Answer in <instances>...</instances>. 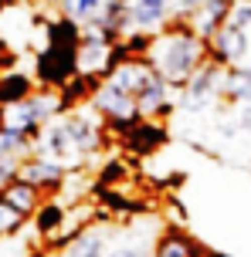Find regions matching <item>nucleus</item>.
<instances>
[{
  "instance_id": "1",
  "label": "nucleus",
  "mask_w": 251,
  "mask_h": 257,
  "mask_svg": "<svg viewBox=\"0 0 251 257\" xmlns=\"http://www.w3.org/2000/svg\"><path fill=\"white\" fill-rule=\"evenodd\" d=\"M207 41L197 38L190 27H173L159 31L146 48V61L170 88H184L190 78L197 75V68L207 61Z\"/></svg>"
},
{
  "instance_id": "2",
  "label": "nucleus",
  "mask_w": 251,
  "mask_h": 257,
  "mask_svg": "<svg viewBox=\"0 0 251 257\" xmlns=\"http://www.w3.org/2000/svg\"><path fill=\"white\" fill-rule=\"evenodd\" d=\"M221 81H224V64L207 61L197 68V75L180 88V98H177V108L180 112H204L211 108L217 98H221Z\"/></svg>"
},
{
  "instance_id": "3",
  "label": "nucleus",
  "mask_w": 251,
  "mask_h": 257,
  "mask_svg": "<svg viewBox=\"0 0 251 257\" xmlns=\"http://www.w3.org/2000/svg\"><path fill=\"white\" fill-rule=\"evenodd\" d=\"M34 156L41 159H54V163H61V166H71V163H81V153L75 139H71V128H68L65 115L51 118L48 125L38 132V139H34Z\"/></svg>"
},
{
  "instance_id": "4",
  "label": "nucleus",
  "mask_w": 251,
  "mask_h": 257,
  "mask_svg": "<svg viewBox=\"0 0 251 257\" xmlns=\"http://www.w3.org/2000/svg\"><path fill=\"white\" fill-rule=\"evenodd\" d=\"M95 112L109 122H119V125H136L139 122V108H136V98H132L129 91L116 88L112 81H102L99 88L92 91V98H89Z\"/></svg>"
},
{
  "instance_id": "5",
  "label": "nucleus",
  "mask_w": 251,
  "mask_h": 257,
  "mask_svg": "<svg viewBox=\"0 0 251 257\" xmlns=\"http://www.w3.org/2000/svg\"><path fill=\"white\" fill-rule=\"evenodd\" d=\"M65 122L71 128V139L78 146L81 159H89L102 149V118L95 112L92 105H75V108H68L65 112Z\"/></svg>"
},
{
  "instance_id": "6",
  "label": "nucleus",
  "mask_w": 251,
  "mask_h": 257,
  "mask_svg": "<svg viewBox=\"0 0 251 257\" xmlns=\"http://www.w3.org/2000/svg\"><path fill=\"white\" fill-rule=\"evenodd\" d=\"M248 51H251L248 31H238V27H231V24H221L211 38H207V54H211V61L224 64V68L227 64H241L244 58H248Z\"/></svg>"
},
{
  "instance_id": "7",
  "label": "nucleus",
  "mask_w": 251,
  "mask_h": 257,
  "mask_svg": "<svg viewBox=\"0 0 251 257\" xmlns=\"http://www.w3.org/2000/svg\"><path fill=\"white\" fill-rule=\"evenodd\" d=\"M112 230L109 227H89V230H78L58 257H106L112 250Z\"/></svg>"
},
{
  "instance_id": "8",
  "label": "nucleus",
  "mask_w": 251,
  "mask_h": 257,
  "mask_svg": "<svg viewBox=\"0 0 251 257\" xmlns=\"http://www.w3.org/2000/svg\"><path fill=\"white\" fill-rule=\"evenodd\" d=\"M17 180L31 183V186H38V190L44 193V190H54V186H61V183H65V166H61V163H54V159L27 156L24 163H21Z\"/></svg>"
},
{
  "instance_id": "9",
  "label": "nucleus",
  "mask_w": 251,
  "mask_h": 257,
  "mask_svg": "<svg viewBox=\"0 0 251 257\" xmlns=\"http://www.w3.org/2000/svg\"><path fill=\"white\" fill-rule=\"evenodd\" d=\"M173 105L177 102H173V95H170V85L159 75H153L143 88L136 91V108H139V115H146V118L163 115V112H170Z\"/></svg>"
},
{
  "instance_id": "10",
  "label": "nucleus",
  "mask_w": 251,
  "mask_h": 257,
  "mask_svg": "<svg viewBox=\"0 0 251 257\" xmlns=\"http://www.w3.org/2000/svg\"><path fill=\"white\" fill-rule=\"evenodd\" d=\"M227 11H231V0H204V4H200V11L187 21V27H190L197 38L207 41L214 31L227 21Z\"/></svg>"
},
{
  "instance_id": "11",
  "label": "nucleus",
  "mask_w": 251,
  "mask_h": 257,
  "mask_svg": "<svg viewBox=\"0 0 251 257\" xmlns=\"http://www.w3.org/2000/svg\"><path fill=\"white\" fill-rule=\"evenodd\" d=\"M149 257H204V250L184 230H163L156 237L153 250H149Z\"/></svg>"
},
{
  "instance_id": "12",
  "label": "nucleus",
  "mask_w": 251,
  "mask_h": 257,
  "mask_svg": "<svg viewBox=\"0 0 251 257\" xmlns=\"http://www.w3.org/2000/svg\"><path fill=\"white\" fill-rule=\"evenodd\" d=\"M221 98L234 105L251 102V64H227L224 81H221Z\"/></svg>"
},
{
  "instance_id": "13",
  "label": "nucleus",
  "mask_w": 251,
  "mask_h": 257,
  "mask_svg": "<svg viewBox=\"0 0 251 257\" xmlns=\"http://www.w3.org/2000/svg\"><path fill=\"white\" fill-rule=\"evenodd\" d=\"M0 196H4L17 213H24V217L38 213V206H41V190L31 186V183H24V180H11L4 190H0Z\"/></svg>"
},
{
  "instance_id": "14",
  "label": "nucleus",
  "mask_w": 251,
  "mask_h": 257,
  "mask_svg": "<svg viewBox=\"0 0 251 257\" xmlns=\"http://www.w3.org/2000/svg\"><path fill=\"white\" fill-rule=\"evenodd\" d=\"M102 4L106 0H61V14L75 27H92V24H99Z\"/></svg>"
},
{
  "instance_id": "15",
  "label": "nucleus",
  "mask_w": 251,
  "mask_h": 257,
  "mask_svg": "<svg viewBox=\"0 0 251 257\" xmlns=\"http://www.w3.org/2000/svg\"><path fill=\"white\" fill-rule=\"evenodd\" d=\"M27 156H34V139L11 132V128H0V159H21L24 163Z\"/></svg>"
},
{
  "instance_id": "16",
  "label": "nucleus",
  "mask_w": 251,
  "mask_h": 257,
  "mask_svg": "<svg viewBox=\"0 0 251 257\" xmlns=\"http://www.w3.org/2000/svg\"><path fill=\"white\" fill-rule=\"evenodd\" d=\"M31 91H34V85H31V78H27V75H17V71H11V75L0 78V105H4V108H7V105L24 102Z\"/></svg>"
},
{
  "instance_id": "17",
  "label": "nucleus",
  "mask_w": 251,
  "mask_h": 257,
  "mask_svg": "<svg viewBox=\"0 0 251 257\" xmlns=\"http://www.w3.org/2000/svg\"><path fill=\"white\" fill-rule=\"evenodd\" d=\"M34 217H38V230L41 233H54L61 223H65V206L61 203H41Z\"/></svg>"
},
{
  "instance_id": "18",
  "label": "nucleus",
  "mask_w": 251,
  "mask_h": 257,
  "mask_svg": "<svg viewBox=\"0 0 251 257\" xmlns=\"http://www.w3.org/2000/svg\"><path fill=\"white\" fill-rule=\"evenodd\" d=\"M224 24H231V27L248 31V34H251V0H234V4H231V11H227Z\"/></svg>"
},
{
  "instance_id": "19",
  "label": "nucleus",
  "mask_w": 251,
  "mask_h": 257,
  "mask_svg": "<svg viewBox=\"0 0 251 257\" xmlns=\"http://www.w3.org/2000/svg\"><path fill=\"white\" fill-rule=\"evenodd\" d=\"M17 227H24V213H17V210L0 196V237H4V233H17Z\"/></svg>"
},
{
  "instance_id": "20",
  "label": "nucleus",
  "mask_w": 251,
  "mask_h": 257,
  "mask_svg": "<svg viewBox=\"0 0 251 257\" xmlns=\"http://www.w3.org/2000/svg\"><path fill=\"white\" fill-rule=\"evenodd\" d=\"M153 247H146L143 240H129V244H116L106 257H149Z\"/></svg>"
},
{
  "instance_id": "21",
  "label": "nucleus",
  "mask_w": 251,
  "mask_h": 257,
  "mask_svg": "<svg viewBox=\"0 0 251 257\" xmlns=\"http://www.w3.org/2000/svg\"><path fill=\"white\" fill-rule=\"evenodd\" d=\"M234 118H238L241 132H248V136H251V102L248 105H238V115H234Z\"/></svg>"
}]
</instances>
